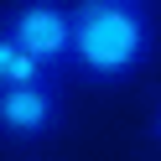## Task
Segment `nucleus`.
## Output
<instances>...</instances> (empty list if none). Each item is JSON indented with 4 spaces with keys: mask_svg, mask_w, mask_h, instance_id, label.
I'll return each instance as SVG.
<instances>
[{
    "mask_svg": "<svg viewBox=\"0 0 161 161\" xmlns=\"http://www.w3.org/2000/svg\"><path fill=\"white\" fill-rule=\"evenodd\" d=\"M151 135H156V146H161V104H156V114H151Z\"/></svg>",
    "mask_w": 161,
    "mask_h": 161,
    "instance_id": "39448f33",
    "label": "nucleus"
},
{
    "mask_svg": "<svg viewBox=\"0 0 161 161\" xmlns=\"http://www.w3.org/2000/svg\"><path fill=\"white\" fill-rule=\"evenodd\" d=\"M73 52L68 73L94 88H119L156 63V11L151 0H68Z\"/></svg>",
    "mask_w": 161,
    "mask_h": 161,
    "instance_id": "f257e3e1",
    "label": "nucleus"
},
{
    "mask_svg": "<svg viewBox=\"0 0 161 161\" xmlns=\"http://www.w3.org/2000/svg\"><path fill=\"white\" fill-rule=\"evenodd\" d=\"M68 119L63 78L47 83H21V88H0V135L16 146H36V140L57 135Z\"/></svg>",
    "mask_w": 161,
    "mask_h": 161,
    "instance_id": "7ed1b4c3",
    "label": "nucleus"
},
{
    "mask_svg": "<svg viewBox=\"0 0 161 161\" xmlns=\"http://www.w3.org/2000/svg\"><path fill=\"white\" fill-rule=\"evenodd\" d=\"M0 31L11 36L21 52H31L47 73L68 78V52H73L68 0H11V11L0 16Z\"/></svg>",
    "mask_w": 161,
    "mask_h": 161,
    "instance_id": "f03ea898",
    "label": "nucleus"
},
{
    "mask_svg": "<svg viewBox=\"0 0 161 161\" xmlns=\"http://www.w3.org/2000/svg\"><path fill=\"white\" fill-rule=\"evenodd\" d=\"M47 78H57V73H47V68L36 63L31 52H21V47H16L11 36L0 31V88H21V83H47Z\"/></svg>",
    "mask_w": 161,
    "mask_h": 161,
    "instance_id": "20e7f679",
    "label": "nucleus"
}]
</instances>
